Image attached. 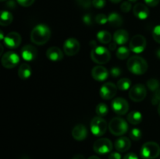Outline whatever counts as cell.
Wrapping results in <instances>:
<instances>
[{
    "label": "cell",
    "mask_w": 160,
    "mask_h": 159,
    "mask_svg": "<svg viewBox=\"0 0 160 159\" xmlns=\"http://www.w3.org/2000/svg\"><path fill=\"white\" fill-rule=\"evenodd\" d=\"M128 70L134 75H142L148 70V63L145 59L138 55L131 56L127 63Z\"/></svg>",
    "instance_id": "cell-2"
},
{
    "label": "cell",
    "mask_w": 160,
    "mask_h": 159,
    "mask_svg": "<svg viewBox=\"0 0 160 159\" xmlns=\"http://www.w3.org/2000/svg\"><path fill=\"white\" fill-rule=\"evenodd\" d=\"M109 129L114 136H123L128 130V124L123 118L115 117L109 123Z\"/></svg>",
    "instance_id": "cell-4"
},
{
    "label": "cell",
    "mask_w": 160,
    "mask_h": 159,
    "mask_svg": "<svg viewBox=\"0 0 160 159\" xmlns=\"http://www.w3.org/2000/svg\"><path fill=\"white\" fill-rule=\"evenodd\" d=\"M92 5L96 9H102L106 6V0H93Z\"/></svg>",
    "instance_id": "cell-38"
},
{
    "label": "cell",
    "mask_w": 160,
    "mask_h": 159,
    "mask_svg": "<svg viewBox=\"0 0 160 159\" xmlns=\"http://www.w3.org/2000/svg\"><path fill=\"white\" fill-rule=\"evenodd\" d=\"M72 136L73 139L78 141L84 140L88 136V130L85 126L83 124H78L73 128L72 130Z\"/></svg>",
    "instance_id": "cell-18"
},
{
    "label": "cell",
    "mask_w": 160,
    "mask_h": 159,
    "mask_svg": "<svg viewBox=\"0 0 160 159\" xmlns=\"http://www.w3.org/2000/svg\"><path fill=\"white\" fill-rule=\"evenodd\" d=\"M160 103V89L157 90L156 91H155L154 95L152 97V104L153 105H156V104H159Z\"/></svg>",
    "instance_id": "cell-36"
},
{
    "label": "cell",
    "mask_w": 160,
    "mask_h": 159,
    "mask_svg": "<svg viewBox=\"0 0 160 159\" xmlns=\"http://www.w3.org/2000/svg\"><path fill=\"white\" fill-rule=\"evenodd\" d=\"M97 38L100 43L103 44V45H106V44H109L112 40V35L109 32L106 31H98L97 34Z\"/></svg>",
    "instance_id": "cell-26"
},
{
    "label": "cell",
    "mask_w": 160,
    "mask_h": 159,
    "mask_svg": "<svg viewBox=\"0 0 160 159\" xmlns=\"http://www.w3.org/2000/svg\"><path fill=\"white\" fill-rule=\"evenodd\" d=\"M142 137V132L138 128H134L130 132V137L131 140H134V141H138V140H141Z\"/></svg>",
    "instance_id": "cell-31"
},
{
    "label": "cell",
    "mask_w": 160,
    "mask_h": 159,
    "mask_svg": "<svg viewBox=\"0 0 160 159\" xmlns=\"http://www.w3.org/2000/svg\"><path fill=\"white\" fill-rule=\"evenodd\" d=\"M0 1H1V2H4V1H6V0H0Z\"/></svg>",
    "instance_id": "cell-54"
},
{
    "label": "cell",
    "mask_w": 160,
    "mask_h": 159,
    "mask_svg": "<svg viewBox=\"0 0 160 159\" xmlns=\"http://www.w3.org/2000/svg\"><path fill=\"white\" fill-rule=\"evenodd\" d=\"M131 3L130 1H125L120 6V9H121L122 12H128L131 11Z\"/></svg>",
    "instance_id": "cell-35"
},
{
    "label": "cell",
    "mask_w": 160,
    "mask_h": 159,
    "mask_svg": "<svg viewBox=\"0 0 160 159\" xmlns=\"http://www.w3.org/2000/svg\"><path fill=\"white\" fill-rule=\"evenodd\" d=\"M131 142L129 138L126 137H121L117 139L115 142V148L118 152H125L130 149Z\"/></svg>",
    "instance_id": "cell-20"
},
{
    "label": "cell",
    "mask_w": 160,
    "mask_h": 159,
    "mask_svg": "<svg viewBox=\"0 0 160 159\" xmlns=\"http://www.w3.org/2000/svg\"><path fill=\"white\" fill-rule=\"evenodd\" d=\"M130 52H131V50L130 48H127L125 46H121L117 50V53H116V55L120 60H124V59H128L130 55Z\"/></svg>",
    "instance_id": "cell-27"
},
{
    "label": "cell",
    "mask_w": 160,
    "mask_h": 159,
    "mask_svg": "<svg viewBox=\"0 0 160 159\" xmlns=\"http://www.w3.org/2000/svg\"><path fill=\"white\" fill-rule=\"evenodd\" d=\"M146 39L144 36L141 35V34L134 35L130 41V50L136 54L142 53V51H145V48H146Z\"/></svg>",
    "instance_id": "cell-7"
},
{
    "label": "cell",
    "mask_w": 160,
    "mask_h": 159,
    "mask_svg": "<svg viewBox=\"0 0 160 159\" xmlns=\"http://www.w3.org/2000/svg\"><path fill=\"white\" fill-rule=\"evenodd\" d=\"M147 95L146 87L142 84H137L131 87L129 97L134 102H140L143 101Z\"/></svg>",
    "instance_id": "cell-8"
},
{
    "label": "cell",
    "mask_w": 160,
    "mask_h": 159,
    "mask_svg": "<svg viewBox=\"0 0 160 159\" xmlns=\"http://www.w3.org/2000/svg\"><path fill=\"white\" fill-rule=\"evenodd\" d=\"M159 86L160 84L157 79L152 78V79H150L147 81V87H148V88L150 90H152V92H155L157 90H159Z\"/></svg>",
    "instance_id": "cell-30"
},
{
    "label": "cell",
    "mask_w": 160,
    "mask_h": 159,
    "mask_svg": "<svg viewBox=\"0 0 160 159\" xmlns=\"http://www.w3.org/2000/svg\"><path fill=\"white\" fill-rule=\"evenodd\" d=\"M123 18L117 12H111L108 17V23L112 27H119L123 24Z\"/></svg>",
    "instance_id": "cell-23"
},
{
    "label": "cell",
    "mask_w": 160,
    "mask_h": 159,
    "mask_svg": "<svg viewBox=\"0 0 160 159\" xmlns=\"http://www.w3.org/2000/svg\"><path fill=\"white\" fill-rule=\"evenodd\" d=\"M128 120L132 125L140 124L142 121V113L138 111H132L128 115Z\"/></svg>",
    "instance_id": "cell-25"
},
{
    "label": "cell",
    "mask_w": 160,
    "mask_h": 159,
    "mask_svg": "<svg viewBox=\"0 0 160 159\" xmlns=\"http://www.w3.org/2000/svg\"><path fill=\"white\" fill-rule=\"evenodd\" d=\"M4 38L5 37H4V34H3V32L2 31H1V32H0V40L3 41L4 40Z\"/></svg>",
    "instance_id": "cell-47"
},
{
    "label": "cell",
    "mask_w": 160,
    "mask_h": 159,
    "mask_svg": "<svg viewBox=\"0 0 160 159\" xmlns=\"http://www.w3.org/2000/svg\"><path fill=\"white\" fill-rule=\"evenodd\" d=\"M91 131L92 134L96 137H101L104 135L107 129V123L103 118L99 116L94 117L91 121Z\"/></svg>",
    "instance_id": "cell-6"
},
{
    "label": "cell",
    "mask_w": 160,
    "mask_h": 159,
    "mask_svg": "<svg viewBox=\"0 0 160 159\" xmlns=\"http://www.w3.org/2000/svg\"><path fill=\"white\" fill-rule=\"evenodd\" d=\"M158 113H159V115L160 116V103L159 104V105H158Z\"/></svg>",
    "instance_id": "cell-51"
},
{
    "label": "cell",
    "mask_w": 160,
    "mask_h": 159,
    "mask_svg": "<svg viewBox=\"0 0 160 159\" xmlns=\"http://www.w3.org/2000/svg\"><path fill=\"white\" fill-rule=\"evenodd\" d=\"M129 40V34L126 30L120 29L116 31L113 34V41L120 45H123Z\"/></svg>",
    "instance_id": "cell-21"
},
{
    "label": "cell",
    "mask_w": 160,
    "mask_h": 159,
    "mask_svg": "<svg viewBox=\"0 0 160 159\" xmlns=\"http://www.w3.org/2000/svg\"><path fill=\"white\" fill-rule=\"evenodd\" d=\"M121 69L119 68V67L117 66H114L112 67V68H111L110 73H110L111 76H113V77H118V76H120V75H121Z\"/></svg>",
    "instance_id": "cell-37"
},
{
    "label": "cell",
    "mask_w": 160,
    "mask_h": 159,
    "mask_svg": "<svg viewBox=\"0 0 160 159\" xmlns=\"http://www.w3.org/2000/svg\"><path fill=\"white\" fill-rule=\"evenodd\" d=\"M117 86L111 82L106 83L101 87L99 90V94L102 99L110 100L115 97L117 92Z\"/></svg>",
    "instance_id": "cell-10"
},
{
    "label": "cell",
    "mask_w": 160,
    "mask_h": 159,
    "mask_svg": "<svg viewBox=\"0 0 160 159\" xmlns=\"http://www.w3.org/2000/svg\"><path fill=\"white\" fill-rule=\"evenodd\" d=\"M81 48L79 41L73 37H70L65 41L63 44V51L68 56H73L78 53Z\"/></svg>",
    "instance_id": "cell-11"
},
{
    "label": "cell",
    "mask_w": 160,
    "mask_h": 159,
    "mask_svg": "<svg viewBox=\"0 0 160 159\" xmlns=\"http://www.w3.org/2000/svg\"><path fill=\"white\" fill-rule=\"evenodd\" d=\"M21 55L23 60L31 62L34 60L38 55V50L31 45H26L22 48Z\"/></svg>",
    "instance_id": "cell-15"
},
{
    "label": "cell",
    "mask_w": 160,
    "mask_h": 159,
    "mask_svg": "<svg viewBox=\"0 0 160 159\" xmlns=\"http://www.w3.org/2000/svg\"><path fill=\"white\" fill-rule=\"evenodd\" d=\"M159 159H160V158H159Z\"/></svg>",
    "instance_id": "cell-55"
},
{
    "label": "cell",
    "mask_w": 160,
    "mask_h": 159,
    "mask_svg": "<svg viewBox=\"0 0 160 159\" xmlns=\"http://www.w3.org/2000/svg\"><path fill=\"white\" fill-rule=\"evenodd\" d=\"M112 108L117 115H125L129 110V104L128 101L123 98H117L112 100Z\"/></svg>",
    "instance_id": "cell-13"
},
{
    "label": "cell",
    "mask_w": 160,
    "mask_h": 159,
    "mask_svg": "<svg viewBox=\"0 0 160 159\" xmlns=\"http://www.w3.org/2000/svg\"><path fill=\"white\" fill-rule=\"evenodd\" d=\"M110 1L113 3H119L120 2H121L122 0H110Z\"/></svg>",
    "instance_id": "cell-50"
},
{
    "label": "cell",
    "mask_w": 160,
    "mask_h": 159,
    "mask_svg": "<svg viewBox=\"0 0 160 159\" xmlns=\"http://www.w3.org/2000/svg\"><path fill=\"white\" fill-rule=\"evenodd\" d=\"M160 0H145V4L148 6H151V7H154L156 6L159 3Z\"/></svg>",
    "instance_id": "cell-41"
},
{
    "label": "cell",
    "mask_w": 160,
    "mask_h": 159,
    "mask_svg": "<svg viewBox=\"0 0 160 159\" xmlns=\"http://www.w3.org/2000/svg\"><path fill=\"white\" fill-rule=\"evenodd\" d=\"M6 6H7L9 9H13V8H15L16 6L15 2H14L13 0H9V1L7 2V5H6Z\"/></svg>",
    "instance_id": "cell-45"
},
{
    "label": "cell",
    "mask_w": 160,
    "mask_h": 159,
    "mask_svg": "<svg viewBox=\"0 0 160 159\" xmlns=\"http://www.w3.org/2000/svg\"><path fill=\"white\" fill-rule=\"evenodd\" d=\"M0 48H1V54H2V51H3V46L2 44H0Z\"/></svg>",
    "instance_id": "cell-52"
},
{
    "label": "cell",
    "mask_w": 160,
    "mask_h": 159,
    "mask_svg": "<svg viewBox=\"0 0 160 159\" xmlns=\"http://www.w3.org/2000/svg\"><path fill=\"white\" fill-rule=\"evenodd\" d=\"M3 41L6 48L9 49H15L20 46L21 43V37L18 33L10 32L7 35L5 36Z\"/></svg>",
    "instance_id": "cell-14"
},
{
    "label": "cell",
    "mask_w": 160,
    "mask_h": 159,
    "mask_svg": "<svg viewBox=\"0 0 160 159\" xmlns=\"http://www.w3.org/2000/svg\"><path fill=\"white\" fill-rule=\"evenodd\" d=\"M92 76L94 80L99 82L106 80L109 76L107 69L102 65H96L92 70Z\"/></svg>",
    "instance_id": "cell-16"
},
{
    "label": "cell",
    "mask_w": 160,
    "mask_h": 159,
    "mask_svg": "<svg viewBox=\"0 0 160 159\" xmlns=\"http://www.w3.org/2000/svg\"><path fill=\"white\" fill-rule=\"evenodd\" d=\"M160 154V146L153 141L144 143L141 149V155L144 159H155Z\"/></svg>",
    "instance_id": "cell-5"
},
{
    "label": "cell",
    "mask_w": 160,
    "mask_h": 159,
    "mask_svg": "<svg viewBox=\"0 0 160 159\" xmlns=\"http://www.w3.org/2000/svg\"><path fill=\"white\" fill-rule=\"evenodd\" d=\"M51 37V31L47 25L40 23L34 27L31 33V41L37 45H43Z\"/></svg>",
    "instance_id": "cell-1"
},
{
    "label": "cell",
    "mask_w": 160,
    "mask_h": 159,
    "mask_svg": "<svg viewBox=\"0 0 160 159\" xmlns=\"http://www.w3.org/2000/svg\"><path fill=\"white\" fill-rule=\"evenodd\" d=\"M72 159H85V157L82 154H76L75 156H73V157Z\"/></svg>",
    "instance_id": "cell-46"
},
{
    "label": "cell",
    "mask_w": 160,
    "mask_h": 159,
    "mask_svg": "<svg viewBox=\"0 0 160 159\" xmlns=\"http://www.w3.org/2000/svg\"><path fill=\"white\" fill-rule=\"evenodd\" d=\"M88 159H100V158L98 157H97V156H91L90 157H88Z\"/></svg>",
    "instance_id": "cell-49"
},
{
    "label": "cell",
    "mask_w": 160,
    "mask_h": 159,
    "mask_svg": "<svg viewBox=\"0 0 160 159\" xmlns=\"http://www.w3.org/2000/svg\"><path fill=\"white\" fill-rule=\"evenodd\" d=\"M152 37L157 43L160 44V25H157L152 31Z\"/></svg>",
    "instance_id": "cell-34"
},
{
    "label": "cell",
    "mask_w": 160,
    "mask_h": 159,
    "mask_svg": "<svg viewBox=\"0 0 160 159\" xmlns=\"http://www.w3.org/2000/svg\"><path fill=\"white\" fill-rule=\"evenodd\" d=\"M133 12L140 20H145L149 16V9L143 3H137L133 8Z\"/></svg>",
    "instance_id": "cell-17"
},
{
    "label": "cell",
    "mask_w": 160,
    "mask_h": 159,
    "mask_svg": "<svg viewBox=\"0 0 160 159\" xmlns=\"http://www.w3.org/2000/svg\"><path fill=\"white\" fill-rule=\"evenodd\" d=\"M117 44L116 43L115 41L110 42V43L109 44V48L111 50V51H114V50L117 48Z\"/></svg>",
    "instance_id": "cell-44"
},
{
    "label": "cell",
    "mask_w": 160,
    "mask_h": 159,
    "mask_svg": "<svg viewBox=\"0 0 160 159\" xmlns=\"http://www.w3.org/2000/svg\"><path fill=\"white\" fill-rule=\"evenodd\" d=\"M156 56L160 59V48L156 51Z\"/></svg>",
    "instance_id": "cell-48"
},
{
    "label": "cell",
    "mask_w": 160,
    "mask_h": 159,
    "mask_svg": "<svg viewBox=\"0 0 160 159\" xmlns=\"http://www.w3.org/2000/svg\"><path fill=\"white\" fill-rule=\"evenodd\" d=\"M91 58L94 62L99 65L106 64L110 60L111 55L109 50L102 46H97L91 51Z\"/></svg>",
    "instance_id": "cell-3"
},
{
    "label": "cell",
    "mask_w": 160,
    "mask_h": 159,
    "mask_svg": "<svg viewBox=\"0 0 160 159\" xmlns=\"http://www.w3.org/2000/svg\"><path fill=\"white\" fill-rule=\"evenodd\" d=\"M109 159H121V154L119 152H112L109 155Z\"/></svg>",
    "instance_id": "cell-42"
},
{
    "label": "cell",
    "mask_w": 160,
    "mask_h": 159,
    "mask_svg": "<svg viewBox=\"0 0 160 159\" xmlns=\"http://www.w3.org/2000/svg\"><path fill=\"white\" fill-rule=\"evenodd\" d=\"M17 2L23 7H29L34 2L35 0H17Z\"/></svg>",
    "instance_id": "cell-40"
},
{
    "label": "cell",
    "mask_w": 160,
    "mask_h": 159,
    "mask_svg": "<svg viewBox=\"0 0 160 159\" xmlns=\"http://www.w3.org/2000/svg\"><path fill=\"white\" fill-rule=\"evenodd\" d=\"M13 20L12 14L10 12L6 10H2L0 15V25L2 26H9L11 24Z\"/></svg>",
    "instance_id": "cell-24"
},
{
    "label": "cell",
    "mask_w": 160,
    "mask_h": 159,
    "mask_svg": "<svg viewBox=\"0 0 160 159\" xmlns=\"http://www.w3.org/2000/svg\"><path fill=\"white\" fill-rule=\"evenodd\" d=\"M95 23H98V24L104 25L108 22V17H106V16L103 13L98 14V15L95 17Z\"/></svg>",
    "instance_id": "cell-32"
},
{
    "label": "cell",
    "mask_w": 160,
    "mask_h": 159,
    "mask_svg": "<svg viewBox=\"0 0 160 159\" xmlns=\"http://www.w3.org/2000/svg\"><path fill=\"white\" fill-rule=\"evenodd\" d=\"M20 62V57L14 51H8L2 57V64L6 69H12Z\"/></svg>",
    "instance_id": "cell-12"
},
{
    "label": "cell",
    "mask_w": 160,
    "mask_h": 159,
    "mask_svg": "<svg viewBox=\"0 0 160 159\" xmlns=\"http://www.w3.org/2000/svg\"><path fill=\"white\" fill-rule=\"evenodd\" d=\"M93 149L98 154H106L111 152L112 150V143L107 138H101L97 140L93 144Z\"/></svg>",
    "instance_id": "cell-9"
},
{
    "label": "cell",
    "mask_w": 160,
    "mask_h": 159,
    "mask_svg": "<svg viewBox=\"0 0 160 159\" xmlns=\"http://www.w3.org/2000/svg\"><path fill=\"white\" fill-rule=\"evenodd\" d=\"M76 3L78 6L83 9H89L92 6V0H76Z\"/></svg>",
    "instance_id": "cell-33"
},
{
    "label": "cell",
    "mask_w": 160,
    "mask_h": 159,
    "mask_svg": "<svg viewBox=\"0 0 160 159\" xmlns=\"http://www.w3.org/2000/svg\"><path fill=\"white\" fill-rule=\"evenodd\" d=\"M46 56L52 62H59L63 59L61 49L58 47H51L46 51Z\"/></svg>",
    "instance_id": "cell-19"
},
{
    "label": "cell",
    "mask_w": 160,
    "mask_h": 159,
    "mask_svg": "<svg viewBox=\"0 0 160 159\" xmlns=\"http://www.w3.org/2000/svg\"><path fill=\"white\" fill-rule=\"evenodd\" d=\"M108 112H109V108L105 103H99L95 108V112H96L97 115L102 117V118L106 116L108 114Z\"/></svg>",
    "instance_id": "cell-29"
},
{
    "label": "cell",
    "mask_w": 160,
    "mask_h": 159,
    "mask_svg": "<svg viewBox=\"0 0 160 159\" xmlns=\"http://www.w3.org/2000/svg\"><path fill=\"white\" fill-rule=\"evenodd\" d=\"M123 159H138V157L134 153H128L124 156Z\"/></svg>",
    "instance_id": "cell-43"
},
{
    "label": "cell",
    "mask_w": 160,
    "mask_h": 159,
    "mask_svg": "<svg viewBox=\"0 0 160 159\" xmlns=\"http://www.w3.org/2000/svg\"><path fill=\"white\" fill-rule=\"evenodd\" d=\"M130 2H137L138 0H129Z\"/></svg>",
    "instance_id": "cell-53"
},
{
    "label": "cell",
    "mask_w": 160,
    "mask_h": 159,
    "mask_svg": "<svg viewBox=\"0 0 160 159\" xmlns=\"http://www.w3.org/2000/svg\"><path fill=\"white\" fill-rule=\"evenodd\" d=\"M83 22L85 25H88V26H91L93 23V18H92V15L91 14H85V15L82 18Z\"/></svg>",
    "instance_id": "cell-39"
},
{
    "label": "cell",
    "mask_w": 160,
    "mask_h": 159,
    "mask_svg": "<svg viewBox=\"0 0 160 159\" xmlns=\"http://www.w3.org/2000/svg\"><path fill=\"white\" fill-rule=\"evenodd\" d=\"M32 70L28 63H23L18 69V76L21 80H28L31 77Z\"/></svg>",
    "instance_id": "cell-22"
},
{
    "label": "cell",
    "mask_w": 160,
    "mask_h": 159,
    "mask_svg": "<svg viewBox=\"0 0 160 159\" xmlns=\"http://www.w3.org/2000/svg\"><path fill=\"white\" fill-rule=\"evenodd\" d=\"M117 88L120 90H128L131 87V81L128 78H122L117 81Z\"/></svg>",
    "instance_id": "cell-28"
}]
</instances>
